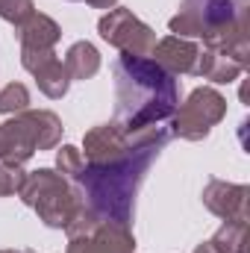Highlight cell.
<instances>
[{
	"label": "cell",
	"mask_w": 250,
	"mask_h": 253,
	"mask_svg": "<svg viewBox=\"0 0 250 253\" xmlns=\"http://www.w3.org/2000/svg\"><path fill=\"white\" fill-rule=\"evenodd\" d=\"M30 109V91L24 83H9L0 88V115H18Z\"/></svg>",
	"instance_id": "e0dca14e"
},
{
	"label": "cell",
	"mask_w": 250,
	"mask_h": 253,
	"mask_svg": "<svg viewBox=\"0 0 250 253\" xmlns=\"http://www.w3.org/2000/svg\"><path fill=\"white\" fill-rule=\"evenodd\" d=\"M68 253H135V239L124 224L100 221L88 236L68 239Z\"/></svg>",
	"instance_id": "52a82bcc"
},
{
	"label": "cell",
	"mask_w": 250,
	"mask_h": 253,
	"mask_svg": "<svg viewBox=\"0 0 250 253\" xmlns=\"http://www.w3.org/2000/svg\"><path fill=\"white\" fill-rule=\"evenodd\" d=\"M138 135V144L132 147V153L112 162V165H88L74 177L77 191L83 197V203L100 218V221H112V224H124L129 227L132 221V206H135V191L141 186L150 162L159 156V150L168 144L171 129L153 124L132 129Z\"/></svg>",
	"instance_id": "6da1fadb"
},
{
	"label": "cell",
	"mask_w": 250,
	"mask_h": 253,
	"mask_svg": "<svg viewBox=\"0 0 250 253\" xmlns=\"http://www.w3.org/2000/svg\"><path fill=\"white\" fill-rule=\"evenodd\" d=\"M62 65L68 71V77H71V83L74 80H91L100 71V53L91 42H77V44L68 47Z\"/></svg>",
	"instance_id": "5bb4252c"
},
{
	"label": "cell",
	"mask_w": 250,
	"mask_h": 253,
	"mask_svg": "<svg viewBox=\"0 0 250 253\" xmlns=\"http://www.w3.org/2000/svg\"><path fill=\"white\" fill-rule=\"evenodd\" d=\"M33 12H36L33 0H0V18L9 21V24H15V27L24 24Z\"/></svg>",
	"instance_id": "d6986e66"
},
{
	"label": "cell",
	"mask_w": 250,
	"mask_h": 253,
	"mask_svg": "<svg viewBox=\"0 0 250 253\" xmlns=\"http://www.w3.org/2000/svg\"><path fill=\"white\" fill-rule=\"evenodd\" d=\"M245 3H248V0H245Z\"/></svg>",
	"instance_id": "d4e9b609"
},
{
	"label": "cell",
	"mask_w": 250,
	"mask_h": 253,
	"mask_svg": "<svg viewBox=\"0 0 250 253\" xmlns=\"http://www.w3.org/2000/svg\"><path fill=\"white\" fill-rule=\"evenodd\" d=\"M0 253H27V251H0Z\"/></svg>",
	"instance_id": "cb8c5ba5"
},
{
	"label": "cell",
	"mask_w": 250,
	"mask_h": 253,
	"mask_svg": "<svg viewBox=\"0 0 250 253\" xmlns=\"http://www.w3.org/2000/svg\"><path fill=\"white\" fill-rule=\"evenodd\" d=\"M56 168H59V174L68 177V180H74L83 168H85V159H83V150H77L74 144H62L59 150H56Z\"/></svg>",
	"instance_id": "ac0fdd59"
},
{
	"label": "cell",
	"mask_w": 250,
	"mask_h": 253,
	"mask_svg": "<svg viewBox=\"0 0 250 253\" xmlns=\"http://www.w3.org/2000/svg\"><path fill=\"white\" fill-rule=\"evenodd\" d=\"M6 153H9V138H6V126L0 124V162L6 159Z\"/></svg>",
	"instance_id": "44dd1931"
},
{
	"label": "cell",
	"mask_w": 250,
	"mask_h": 253,
	"mask_svg": "<svg viewBox=\"0 0 250 253\" xmlns=\"http://www.w3.org/2000/svg\"><path fill=\"white\" fill-rule=\"evenodd\" d=\"M88 6H94V9H112L118 0H85Z\"/></svg>",
	"instance_id": "7402d4cb"
},
{
	"label": "cell",
	"mask_w": 250,
	"mask_h": 253,
	"mask_svg": "<svg viewBox=\"0 0 250 253\" xmlns=\"http://www.w3.org/2000/svg\"><path fill=\"white\" fill-rule=\"evenodd\" d=\"M197 53H200V47L194 42L180 39V36H168V39L153 44L150 59L159 65L162 71H168V74H194Z\"/></svg>",
	"instance_id": "9c48e42d"
},
{
	"label": "cell",
	"mask_w": 250,
	"mask_h": 253,
	"mask_svg": "<svg viewBox=\"0 0 250 253\" xmlns=\"http://www.w3.org/2000/svg\"><path fill=\"white\" fill-rule=\"evenodd\" d=\"M112 74H115V124L124 132L153 126L174 115L180 103L177 80L153 59L121 53Z\"/></svg>",
	"instance_id": "7a4b0ae2"
},
{
	"label": "cell",
	"mask_w": 250,
	"mask_h": 253,
	"mask_svg": "<svg viewBox=\"0 0 250 253\" xmlns=\"http://www.w3.org/2000/svg\"><path fill=\"white\" fill-rule=\"evenodd\" d=\"M97 30H100V39L109 42L112 47H118L124 56H150V50L156 44V33L124 6H112L100 18Z\"/></svg>",
	"instance_id": "5b68a950"
},
{
	"label": "cell",
	"mask_w": 250,
	"mask_h": 253,
	"mask_svg": "<svg viewBox=\"0 0 250 253\" xmlns=\"http://www.w3.org/2000/svg\"><path fill=\"white\" fill-rule=\"evenodd\" d=\"M18 194L53 230H65L74 221L77 209L83 206L80 191L71 189L62 174H56L50 168H39V171L27 174V180H24V186H21Z\"/></svg>",
	"instance_id": "3957f363"
},
{
	"label": "cell",
	"mask_w": 250,
	"mask_h": 253,
	"mask_svg": "<svg viewBox=\"0 0 250 253\" xmlns=\"http://www.w3.org/2000/svg\"><path fill=\"white\" fill-rule=\"evenodd\" d=\"M248 197L250 189L239 183H224V180H209L203 189V206L224 218V221H248Z\"/></svg>",
	"instance_id": "ba28073f"
},
{
	"label": "cell",
	"mask_w": 250,
	"mask_h": 253,
	"mask_svg": "<svg viewBox=\"0 0 250 253\" xmlns=\"http://www.w3.org/2000/svg\"><path fill=\"white\" fill-rule=\"evenodd\" d=\"M30 74L36 77V83H39L42 94H47L50 100L65 97V94H68V88H71V77H68V71H65L62 59H56V53H53V56H47V59H42V62L30 71Z\"/></svg>",
	"instance_id": "4fadbf2b"
},
{
	"label": "cell",
	"mask_w": 250,
	"mask_h": 253,
	"mask_svg": "<svg viewBox=\"0 0 250 253\" xmlns=\"http://www.w3.org/2000/svg\"><path fill=\"white\" fill-rule=\"evenodd\" d=\"M27 174L21 171V165H9V162H0V197H9V194H18L24 186Z\"/></svg>",
	"instance_id": "ffe728a7"
},
{
	"label": "cell",
	"mask_w": 250,
	"mask_h": 253,
	"mask_svg": "<svg viewBox=\"0 0 250 253\" xmlns=\"http://www.w3.org/2000/svg\"><path fill=\"white\" fill-rule=\"evenodd\" d=\"M6 138H9V153L3 162L9 165H24L33 153H36V141H33V132L24 126V121L18 115H12V121H6Z\"/></svg>",
	"instance_id": "9a60e30c"
},
{
	"label": "cell",
	"mask_w": 250,
	"mask_h": 253,
	"mask_svg": "<svg viewBox=\"0 0 250 253\" xmlns=\"http://www.w3.org/2000/svg\"><path fill=\"white\" fill-rule=\"evenodd\" d=\"M245 242H248V221H227L209 239L215 253H245Z\"/></svg>",
	"instance_id": "2e32d148"
},
{
	"label": "cell",
	"mask_w": 250,
	"mask_h": 253,
	"mask_svg": "<svg viewBox=\"0 0 250 253\" xmlns=\"http://www.w3.org/2000/svg\"><path fill=\"white\" fill-rule=\"evenodd\" d=\"M18 118L33 132L36 150H50V147L59 144V138H62V121H59L56 112H50V109H24V112H18Z\"/></svg>",
	"instance_id": "8fae6325"
},
{
	"label": "cell",
	"mask_w": 250,
	"mask_h": 253,
	"mask_svg": "<svg viewBox=\"0 0 250 253\" xmlns=\"http://www.w3.org/2000/svg\"><path fill=\"white\" fill-rule=\"evenodd\" d=\"M138 144V135L135 132H124L121 126L115 124H100L94 129L85 132L83 138V147H85V162L88 165H112V162H121L132 153V147Z\"/></svg>",
	"instance_id": "8992f818"
},
{
	"label": "cell",
	"mask_w": 250,
	"mask_h": 253,
	"mask_svg": "<svg viewBox=\"0 0 250 253\" xmlns=\"http://www.w3.org/2000/svg\"><path fill=\"white\" fill-rule=\"evenodd\" d=\"M242 71L245 68L233 56H227L221 50H209V47L197 53V65H194V74L203 80H212V83H233V80H239Z\"/></svg>",
	"instance_id": "7c38bea8"
},
{
	"label": "cell",
	"mask_w": 250,
	"mask_h": 253,
	"mask_svg": "<svg viewBox=\"0 0 250 253\" xmlns=\"http://www.w3.org/2000/svg\"><path fill=\"white\" fill-rule=\"evenodd\" d=\"M224 115H227V100L215 88L200 85L186 97V103H177L171 115V135L186 141H203Z\"/></svg>",
	"instance_id": "277c9868"
},
{
	"label": "cell",
	"mask_w": 250,
	"mask_h": 253,
	"mask_svg": "<svg viewBox=\"0 0 250 253\" xmlns=\"http://www.w3.org/2000/svg\"><path fill=\"white\" fill-rule=\"evenodd\" d=\"M62 30L53 18L33 12L24 24H18V39H21V50H36V53H50L59 42Z\"/></svg>",
	"instance_id": "30bf717a"
},
{
	"label": "cell",
	"mask_w": 250,
	"mask_h": 253,
	"mask_svg": "<svg viewBox=\"0 0 250 253\" xmlns=\"http://www.w3.org/2000/svg\"><path fill=\"white\" fill-rule=\"evenodd\" d=\"M194 253H215V251H212V245H209V242H203V245H200Z\"/></svg>",
	"instance_id": "603a6c76"
}]
</instances>
